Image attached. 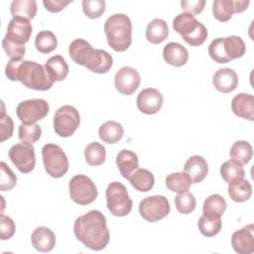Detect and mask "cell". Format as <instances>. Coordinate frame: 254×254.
<instances>
[{
  "mask_svg": "<svg viewBox=\"0 0 254 254\" xmlns=\"http://www.w3.org/2000/svg\"><path fill=\"white\" fill-rule=\"evenodd\" d=\"M123 127L119 122L108 120L100 125L98 135L100 140L107 144H115L123 137Z\"/></svg>",
  "mask_w": 254,
  "mask_h": 254,
  "instance_id": "obj_26",
  "label": "cell"
},
{
  "mask_svg": "<svg viewBox=\"0 0 254 254\" xmlns=\"http://www.w3.org/2000/svg\"><path fill=\"white\" fill-rule=\"evenodd\" d=\"M115 160L121 176L126 180H129L132 174L139 167L138 156L130 150L123 149L119 151L118 154L116 155Z\"/></svg>",
  "mask_w": 254,
  "mask_h": 254,
  "instance_id": "obj_23",
  "label": "cell"
},
{
  "mask_svg": "<svg viewBox=\"0 0 254 254\" xmlns=\"http://www.w3.org/2000/svg\"><path fill=\"white\" fill-rule=\"evenodd\" d=\"M223 47L226 56L230 61L241 58L245 53V43L241 37L229 36L223 38Z\"/></svg>",
  "mask_w": 254,
  "mask_h": 254,
  "instance_id": "obj_34",
  "label": "cell"
},
{
  "mask_svg": "<svg viewBox=\"0 0 254 254\" xmlns=\"http://www.w3.org/2000/svg\"><path fill=\"white\" fill-rule=\"evenodd\" d=\"M205 3V0H183L181 1V7L185 13L197 15L203 11Z\"/></svg>",
  "mask_w": 254,
  "mask_h": 254,
  "instance_id": "obj_48",
  "label": "cell"
},
{
  "mask_svg": "<svg viewBox=\"0 0 254 254\" xmlns=\"http://www.w3.org/2000/svg\"><path fill=\"white\" fill-rule=\"evenodd\" d=\"M16 230V225L14 220L7 215L1 214L0 220V231H1V239L7 240L12 238Z\"/></svg>",
  "mask_w": 254,
  "mask_h": 254,
  "instance_id": "obj_47",
  "label": "cell"
},
{
  "mask_svg": "<svg viewBox=\"0 0 254 254\" xmlns=\"http://www.w3.org/2000/svg\"><path fill=\"white\" fill-rule=\"evenodd\" d=\"M133 188L142 192H147L152 190L155 183V178L152 172L147 169H137L129 179Z\"/></svg>",
  "mask_w": 254,
  "mask_h": 254,
  "instance_id": "obj_31",
  "label": "cell"
},
{
  "mask_svg": "<svg viewBox=\"0 0 254 254\" xmlns=\"http://www.w3.org/2000/svg\"><path fill=\"white\" fill-rule=\"evenodd\" d=\"M72 3V0L64 1V0H44L43 4L47 11L51 13H58L64 10L67 5Z\"/></svg>",
  "mask_w": 254,
  "mask_h": 254,
  "instance_id": "obj_49",
  "label": "cell"
},
{
  "mask_svg": "<svg viewBox=\"0 0 254 254\" xmlns=\"http://www.w3.org/2000/svg\"><path fill=\"white\" fill-rule=\"evenodd\" d=\"M229 155L231 160L239 163L240 165H245L249 163L252 158V146L246 141H236L232 144Z\"/></svg>",
  "mask_w": 254,
  "mask_h": 254,
  "instance_id": "obj_32",
  "label": "cell"
},
{
  "mask_svg": "<svg viewBox=\"0 0 254 254\" xmlns=\"http://www.w3.org/2000/svg\"><path fill=\"white\" fill-rule=\"evenodd\" d=\"M32 31L33 28L29 20L12 18L8 24L5 38L16 45L25 46V44L30 40Z\"/></svg>",
  "mask_w": 254,
  "mask_h": 254,
  "instance_id": "obj_13",
  "label": "cell"
},
{
  "mask_svg": "<svg viewBox=\"0 0 254 254\" xmlns=\"http://www.w3.org/2000/svg\"><path fill=\"white\" fill-rule=\"evenodd\" d=\"M175 205L180 213L189 214L195 209L196 199L192 193L187 190L177 194L175 197Z\"/></svg>",
  "mask_w": 254,
  "mask_h": 254,
  "instance_id": "obj_39",
  "label": "cell"
},
{
  "mask_svg": "<svg viewBox=\"0 0 254 254\" xmlns=\"http://www.w3.org/2000/svg\"><path fill=\"white\" fill-rule=\"evenodd\" d=\"M1 170V179H0V190L7 191L12 190L17 184V177L14 172L10 169V167L5 163H0Z\"/></svg>",
  "mask_w": 254,
  "mask_h": 254,
  "instance_id": "obj_41",
  "label": "cell"
},
{
  "mask_svg": "<svg viewBox=\"0 0 254 254\" xmlns=\"http://www.w3.org/2000/svg\"><path fill=\"white\" fill-rule=\"evenodd\" d=\"M107 43L116 52L126 51L132 44V22L125 14L117 13L104 23Z\"/></svg>",
  "mask_w": 254,
  "mask_h": 254,
  "instance_id": "obj_3",
  "label": "cell"
},
{
  "mask_svg": "<svg viewBox=\"0 0 254 254\" xmlns=\"http://www.w3.org/2000/svg\"><path fill=\"white\" fill-rule=\"evenodd\" d=\"M45 69L52 81H62L66 78L69 67L62 55H55L49 58L45 64Z\"/></svg>",
  "mask_w": 254,
  "mask_h": 254,
  "instance_id": "obj_20",
  "label": "cell"
},
{
  "mask_svg": "<svg viewBox=\"0 0 254 254\" xmlns=\"http://www.w3.org/2000/svg\"><path fill=\"white\" fill-rule=\"evenodd\" d=\"M80 124V115L77 109L71 105H64L57 109L54 115V131L63 138H68L74 134Z\"/></svg>",
  "mask_w": 254,
  "mask_h": 254,
  "instance_id": "obj_7",
  "label": "cell"
},
{
  "mask_svg": "<svg viewBox=\"0 0 254 254\" xmlns=\"http://www.w3.org/2000/svg\"><path fill=\"white\" fill-rule=\"evenodd\" d=\"M82 11L89 19L99 18L105 11V2L103 0H83Z\"/></svg>",
  "mask_w": 254,
  "mask_h": 254,
  "instance_id": "obj_42",
  "label": "cell"
},
{
  "mask_svg": "<svg viewBox=\"0 0 254 254\" xmlns=\"http://www.w3.org/2000/svg\"><path fill=\"white\" fill-rule=\"evenodd\" d=\"M191 181L189 178V176L184 173V172H176V173H171L170 175L167 176L166 178V186L167 188L174 191V192H184L187 191L190 185Z\"/></svg>",
  "mask_w": 254,
  "mask_h": 254,
  "instance_id": "obj_33",
  "label": "cell"
},
{
  "mask_svg": "<svg viewBox=\"0 0 254 254\" xmlns=\"http://www.w3.org/2000/svg\"><path fill=\"white\" fill-rule=\"evenodd\" d=\"M11 14L13 18L32 20L37 14V2L35 0H14L11 3Z\"/></svg>",
  "mask_w": 254,
  "mask_h": 254,
  "instance_id": "obj_28",
  "label": "cell"
},
{
  "mask_svg": "<svg viewBox=\"0 0 254 254\" xmlns=\"http://www.w3.org/2000/svg\"><path fill=\"white\" fill-rule=\"evenodd\" d=\"M31 242L36 250L41 252H49L55 247L56 236L50 228L40 226L32 232Z\"/></svg>",
  "mask_w": 254,
  "mask_h": 254,
  "instance_id": "obj_22",
  "label": "cell"
},
{
  "mask_svg": "<svg viewBox=\"0 0 254 254\" xmlns=\"http://www.w3.org/2000/svg\"><path fill=\"white\" fill-rule=\"evenodd\" d=\"M163 57L167 64L172 66L180 67L187 64L189 53L187 49L180 43H168L163 49Z\"/></svg>",
  "mask_w": 254,
  "mask_h": 254,
  "instance_id": "obj_21",
  "label": "cell"
},
{
  "mask_svg": "<svg viewBox=\"0 0 254 254\" xmlns=\"http://www.w3.org/2000/svg\"><path fill=\"white\" fill-rule=\"evenodd\" d=\"M18 134H19V139L22 143H28L33 145L34 143L40 140L42 135V129L38 123H32V124L22 123L19 126Z\"/></svg>",
  "mask_w": 254,
  "mask_h": 254,
  "instance_id": "obj_38",
  "label": "cell"
},
{
  "mask_svg": "<svg viewBox=\"0 0 254 254\" xmlns=\"http://www.w3.org/2000/svg\"><path fill=\"white\" fill-rule=\"evenodd\" d=\"M106 205L113 216L122 217L128 215L133 207L126 187L119 182H111L105 191Z\"/></svg>",
  "mask_w": 254,
  "mask_h": 254,
  "instance_id": "obj_4",
  "label": "cell"
},
{
  "mask_svg": "<svg viewBox=\"0 0 254 254\" xmlns=\"http://www.w3.org/2000/svg\"><path fill=\"white\" fill-rule=\"evenodd\" d=\"M169 35V28L163 19L152 20L146 29V39L152 44H160L164 42Z\"/></svg>",
  "mask_w": 254,
  "mask_h": 254,
  "instance_id": "obj_29",
  "label": "cell"
},
{
  "mask_svg": "<svg viewBox=\"0 0 254 254\" xmlns=\"http://www.w3.org/2000/svg\"><path fill=\"white\" fill-rule=\"evenodd\" d=\"M248 0H215L212 4L213 17L219 22H227L234 13H242L249 6Z\"/></svg>",
  "mask_w": 254,
  "mask_h": 254,
  "instance_id": "obj_12",
  "label": "cell"
},
{
  "mask_svg": "<svg viewBox=\"0 0 254 254\" xmlns=\"http://www.w3.org/2000/svg\"><path fill=\"white\" fill-rule=\"evenodd\" d=\"M106 157V151L103 145L97 142L88 144L84 149V158L90 166H100L104 163Z\"/></svg>",
  "mask_w": 254,
  "mask_h": 254,
  "instance_id": "obj_36",
  "label": "cell"
},
{
  "mask_svg": "<svg viewBox=\"0 0 254 254\" xmlns=\"http://www.w3.org/2000/svg\"><path fill=\"white\" fill-rule=\"evenodd\" d=\"M208 54L210 58L219 64L229 63L230 60L225 54L224 47H223V38H216L214 39L208 46Z\"/></svg>",
  "mask_w": 254,
  "mask_h": 254,
  "instance_id": "obj_43",
  "label": "cell"
},
{
  "mask_svg": "<svg viewBox=\"0 0 254 254\" xmlns=\"http://www.w3.org/2000/svg\"><path fill=\"white\" fill-rule=\"evenodd\" d=\"M197 225L202 235L206 237H212V236H215L220 231L222 222H221V218L209 219L204 215H202L198 219Z\"/></svg>",
  "mask_w": 254,
  "mask_h": 254,
  "instance_id": "obj_40",
  "label": "cell"
},
{
  "mask_svg": "<svg viewBox=\"0 0 254 254\" xmlns=\"http://www.w3.org/2000/svg\"><path fill=\"white\" fill-rule=\"evenodd\" d=\"M227 190L229 197L235 202H244L248 200L252 194L251 184L244 178L229 184Z\"/></svg>",
  "mask_w": 254,
  "mask_h": 254,
  "instance_id": "obj_30",
  "label": "cell"
},
{
  "mask_svg": "<svg viewBox=\"0 0 254 254\" xmlns=\"http://www.w3.org/2000/svg\"><path fill=\"white\" fill-rule=\"evenodd\" d=\"M69 195L73 202L79 205L92 203L98 194L97 188L93 181L85 175H75L68 185Z\"/></svg>",
  "mask_w": 254,
  "mask_h": 254,
  "instance_id": "obj_6",
  "label": "cell"
},
{
  "mask_svg": "<svg viewBox=\"0 0 254 254\" xmlns=\"http://www.w3.org/2000/svg\"><path fill=\"white\" fill-rule=\"evenodd\" d=\"M9 158L23 174L31 173L36 165L35 148L32 144L19 143L13 145L9 150Z\"/></svg>",
  "mask_w": 254,
  "mask_h": 254,
  "instance_id": "obj_10",
  "label": "cell"
},
{
  "mask_svg": "<svg viewBox=\"0 0 254 254\" xmlns=\"http://www.w3.org/2000/svg\"><path fill=\"white\" fill-rule=\"evenodd\" d=\"M169 200L163 195L145 197L139 204L141 216L149 222H157L170 213Z\"/></svg>",
  "mask_w": 254,
  "mask_h": 254,
  "instance_id": "obj_8",
  "label": "cell"
},
{
  "mask_svg": "<svg viewBox=\"0 0 254 254\" xmlns=\"http://www.w3.org/2000/svg\"><path fill=\"white\" fill-rule=\"evenodd\" d=\"M163 95L156 88H145L143 89L137 97V107L144 114H155L157 113L163 105Z\"/></svg>",
  "mask_w": 254,
  "mask_h": 254,
  "instance_id": "obj_14",
  "label": "cell"
},
{
  "mask_svg": "<svg viewBox=\"0 0 254 254\" xmlns=\"http://www.w3.org/2000/svg\"><path fill=\"white\" fill-rule=\"evenodd\" d=\"M73 231L77 240L96 251L104 249L110 238L106 218L99 210H90L77 217Z\"/></svg>",
  "mask_w": 254,
  "mask_h": 254,
  "instance_id": "obj_1",
  "label": "cell"
},
{
  "mask_svg": "<svg viewBox=\"0 0 254 254\" xmlns=\"http://www.w3.org/2000/svg\"><path fill=\"white\" fill-rule=\"evenodd\" d=\"M14 131V122L13 119L5 113L4 104L2 101V111L0 115V142H4L10 139Z\"/></svg>",
  "mask_w": 254,
  "mask_h": 254,
  "instance_id": "obj_44",
  "label": "cell"
},
{
  "mask_svg": "<svg viewBox=\"0 0 254 254\" xmlns=\"http://www.w3.org/2000/svg\"><path fill=\"white\" fill-rule=\"evenodd\" d=\"M141 83L139 72L131 66H123L114 76V85L117 91L124 95L133 94Z\"/></svg>",
  "mask_w": 254,
  "mask_h": 254,
  "instance_id": "obj_11",
  "label": "cell"
},
{
  "mask_svg": "<svg viewBox=\"0 0 254 254\" xmlns=\"http://www.w3.org/2000/svg\"><path fill=\"white\" fill-rule=\"evenodd\" d=\"M199 24L200 22H198L193 15L183 12L177 15L173 20V29L185 39L191 35L198 28Z\"/></svg>",
  "mask_w": 254,
  "mask_h": 254,
  "instance_id": "obj_24",
  "label": "cell"
},
{
  "mask_svg": "<svg viewBox=\"0 0 254 254\" xmlns=\"http://www.w3.org/2000/svg\"><path fill=\"white\" fill-rule=\"evenodd\" d=\"M112 57L104 50L96 49L86 64V68L94 73H106L112 66Z\"/></svg>",
  "mask_w": 254,
  "mask_h": 254,
  "instance_id": "obj_25",
  "label": "cell"
},
{
  "mask_svg": "<svg viewBox=\"0 0 254 254\" xmlns=\"http://www.w3.org/2000/svg\"><path fill=\"white\" fill-rule=\"evenodd\" d=\"M49 109V103L45 99L35 98L20 102L16 108V113L22 123L32 124L46 117Z\"/></svg>",
  "mask_w": 254,
  "mask_h": 254,
  "instance_id": "obj_9",
  "label": "cell"
},
{
  "mask_svg": "<svg viewBox=\"0 0 254 254\" xmlns=\"http://www.w3.org/2000/svg\"><path fill=\"white\" fill-rule=\"evenodd\" d=\"M212 83L216 90L222 93H229L237 87L238 76L231 68H220L213 74Z\"/></svg>",
  "mask_w": 254,
  "mask_h": 254,
  "instance_id": "obj_17",
  "label": "cell"
},
{
  "mask_svg": "<svg viewBox=\"0 0 254 254\" xmlns=\"http://www.w3.org/2000/svg\"><path fill=\"white\" fill-rule=\"evenodd\" d=\"M58 45L57 38L55 34L51 31H41L37 34L35 39L36 49L43 54H49L53 52Z\"/></svg>",
  "mask_w": 254,
  "mask_h": 254,
  "instance_id": "obj_37",
  "label": "cell"
},
{
  "mask_svg": "<svg viewBox=\"0 0 254 254\" xmlns=\"http://www.w3.org/2000/svg\"><path fill=\"white\" fill-rule=\"evenodd\" d=\"M254 225H246L232 233L231 245L239 254H251L254 252Z\"/></svg>",
  "mask_w": 254,
  "mask_h": 254,
  "instance_id": "obj_15",
  "label": "cell"
},
{
  "mask_svg": "<svg viewBox=\"0 0 254 254\" xmlns=\"http://www.w3.org/2000/svg\"><path fill=\"white\" fill-rule=\"evenodd\" d=\"M227 207L225 199L219 194H211L203 202V215L209 219L221 218Z\"/></svg>",
  "mask_w": 254,
  "mask_h": 254,
  "instance_id": "obj_27",
  "label": "cell"
},
{
  "mask_svg": "<svg viewBox=\"0 0 254 254\" xmlns=\"http://www.w3.org/2000/svg\"><path fill=\"white\" fill-rule=\"evenodd\" d=\"M232 112L244 119L254 120V97L248 93H238L231 101Z\"/></svg>",
  "mask_w": 254,
  "mask_h": 254,
  "instance_id": "obj_18",
  "label": "cell"
},
{
  "mask_svg": "<svg viewBox=\"0 0 254 254\" xmlns=\"http://www.w3.org/2000/svg\"><path fill=\"white\" fill-rule=\"evenodd\" d=\"M220 175L222 179L229 185L234 181L243 179L245 172L242 165L233 160H228L220 166Z\"/></svg>",
  "mask_w": 254,
  "mask_h": 254,
  "instance_id": "obj_35",
  "label": "cell"
},
{
  "mask_svg": "<svg viewBox=\"0 0 254 254\" xmlns=\"http://www.w3.org/2000/svg\"><path fill=\"white\" fill-rule=\"evenodd\" d=\"M184 173L189 176L192 184L200 183L208 174V164L201 156H191L185 163Z\"/></svg>",
  "mask_w": 254,
  "mask_h": 254,
  "instance_id": "obj_16",
  "label": "cell"
},
{
  "mask_svg": "<svg viewBox=\"0 0 254 254\" xmlns=\"http://www.w3.org/2000/svg\"><path fill=\"white\" fill-rule=\"evenodd\" d=\"M207 36H208V33H207L206 27L202 23H200L198 28L191 35H190L189 37H187L183 40L190 46L197 47V46L202 45L205 42Z\"/></svg>",
  "mask_w": 254,
  "mask_h": 254,
  "instance_id": "obj_45",
  "label": "cell"
},
{
  "mask_svg": "<svg viewBox=\"0 0 254 254\" xmlns=\"http://www.w3.org/2000/svg\"><path fill=\"white\" fill-rule=\"evenodd\" d=\"M5 73L11 81H20L26 87L34 90L45 91L54 84L44 66L33 61L11 59L5 67Z\"/></svg>",
  "mask_w": 254,
  "mask_h": 254,
  "instance_id": "obj_2",
  "label": "cell"
},
{
  "mask_svg": "<svg viewBox=\"0 0 254 254\" xmlns=\"http://www.w3.org/2000/svg\"><path fill=\"white\" fill-rule=\"evenodd\" d=\"M45 171L53 178H62L69 168V162L64 150L56 144H46L42 148Z\"/></svg>",
  "mask_w": 254,
  "mask_h": 254,
  "instance_id": "obj_5",
  "label": "cell"
},
{
  "mask_svg": "<svg viewBox=\"0 0 254 254\" xmlns=\"http://www.w3.org/2000/svg\"><path fill=\"white\" fill-rule=\"evenodd\" d=\"M2 46L5 53L10 59H22L26 53L25 46L16 45L11 41H9L8 39H6L5 37L2 41Z\"/></svg>",
  "mask_w": 254,
  "mask_h": 254,
  "instance_id": "obj_46",
  "label": "cell"
},
{
  "mask_svg": "<svg viewBox=\"0 0 254 254\" xmlns=\"http://www.w3.org/2000/svg\"><path fill=\"white\" fill-rule=\"evenodd\" d=\"M94 51L95 50L92 46L83 39L73 40L68 49V53L72 61L81 66H86L87 63L93 56Z\"/></svg>",
  "mask_w": 254,
  "mask_h": 254,
  "instance_id": "obj_19",
  "label": "cell"
}]
</instances>
